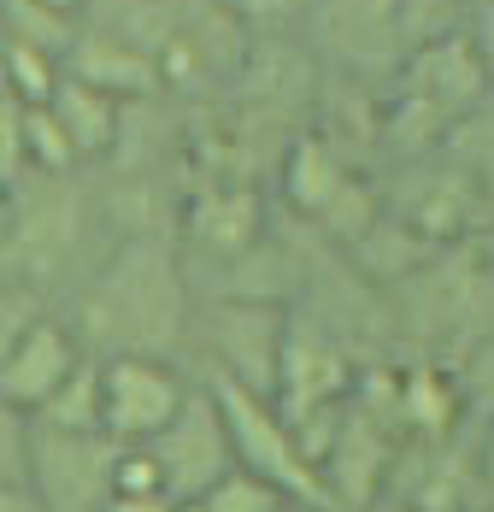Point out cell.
<instances>
[{
  "instance_id": "obj_1",
  "label": "cell",
  "mask_w": 494,
  "mask_h": 512,
  "mask_svg": "<svg viewBox=\"0 0 494 512\" xmlns=\"http://www.w3.org/2000/svg\"><path fill=\"white\" fill-rule=\"evenodd\" d=\"M65 312L83 330L89 354L183 359L195 348L200 289L165 230H130L106 248V259L65 301Z\"/></svg>"
},
{
  "instance_id": "obj_17",
  "label": "cell",
  "mask_w": 494,
  "mask_h": 512,
  "mask_svg": "<svg viewBox=\"0 0 494 512\" xmlns=\"http://www.w3.org/2000/svg\"><path fill=\"white\" fill-rule=\"evenodd\" d=\"M36 465V412L0 407V483H30Z\"/></svg>"
},
{
  "instance_id": "obj_4",
  "label": "cell",
  "mask_w": 494,
  "mask_h": 512,
  "mask_svg": "<svg viewBox=\"0 0 494 512\" xmlns=\"http://www.w3.org/2000/svg\"><path fill=\"white\" fill-rule=\"evenodd\" d=\"M218 407L230 418V436H236V460L259 477H271L300 512H336L330 501V483H324V465L306 448V436L295 430V418L277 407V395H259L247 383L230 377H206Z\"/></svg>"
},
{
  "instance_id": "obj_13",
  "label": "cell",
  "mask_w": 494,
  "mask_h": 512,
  "mask_svg": "<svg viewBox=\"0 0 494 512\" xmlns=\"http://www.w3.org/2000/svg\"><path fill=\"white\" fill-rule=\"evenodd\" d=\"M77 36H83V18L53 12L42 0H6V42H30V48H48L65 59Z\"/></svg>"
},
{
  "instance_id": "obj_5",
  "label": "cell",
  "mask_w": 494,
  "mask_h": 512,
  "mask_svg": "<svg viewBox=\"0 0 494 512\" xmlns=\"http://www.w3.org/2000/svg\"><path fill=\"white\" fill-rule=\"evenodd\" d=\"M300 36L342 77H371V83H395L400 59L412 53L406 0H312Z\"/></svg>"
},
{
  "instance_id": "obj_25",
  "label": "cell",
  "mask_w": 494,
  "mask_h": 512,
  "mask_svg": "<svg viewBox=\"0 0 494 512\" xmlns=\"http://www.w3.org/2000/svg\"><path fill=\"white\" fill-rule=\"evenodd\" d=\"M477 512H494V501H483V507H477Z\"/></svg>"
},
{
  "instance_id": "obj_2",
  "label": "cell",
  "mask_w": 494,
  "mask_h": 512,
  "mask_svg": "<svg viewBox=\"0 0 494 512\" xmlns=\"http://www.w3.org/2000/svg\"><path fill=\"white\" fill-rule=\"evenodd\" d=\"M6 277L12 283H36L42 295H53L59 307L89 283L95 259H83L89 248V195L83 177H24L18 189H6Z\"/></svg>"
},
{
  "instance_id": "obj_8",
  "label": "cell",
  "mask_w": 494,
  "mask_h": 512,
  "mask_svg": "<svg viewBox=\"0 0 494 512\" xmlns=\"http://www.w3.org/2000/svg\"><path fill=\"white\" fill-rule=\"evenodd\" d=\"M159 471H165V489L177 495V501H189L200 489H212L218 477H230L236 471V436H230V418L218 407V395H212V383L200 377L195 395H189V407L177 412L153 442H142Z\"/></svg>"
},
{
  "instance_id": "obj_9",
  "label": "cell",
  "mask_w": 494,
  "mask_h": 512,
  "mask_svg": "<svg viewBox=\"0 0 494 512\" xmlns=\"http://www.w3.org/2000/svg\"><path fill=\"white\" fill-rule=\"evenodd\" d=\"M89 359L83 330L71 324V312L53 307L48 318H36L24 336L0 342V407L18 412H48V401L71 383V371Z\"/></svg>"
},
{
  "instance_id": "obj_22",
  "label": "cell",
  "mask_w": 494,
  "mask_h": 512,
  "mask_svg": "<svg viewBox=\"0 0 494 512\" xmlns=\"http://www.w3.org/2000/svg\"><path fill=\"white\" fill-rule=\"evenodd\" d=\"M471 254L483 259V271L494 277V218L483 224V230H477V236H471Z\"/></svg>"
},
{
  "instance_id": "obj_16",
  "label": "cell",
  "mask_w": 494,
  "mask_h": 512,
  "mask_svg": "<svg viewBox=\"0 0 494 512\" xmlns=\"http://www.w3.org/2000/svg\"><path fill=\"white\" fill-rule=\"evenodd\" d=\"M65 83V59L48 48H30V42H6V95L30 106H48Z\"/></svg>"
},
{
  "instance_id": "obj_10",
  "label": "cell",
  "mask_w": 494,
  "mask_h": 512,
  "mask_svg": "<svg viewBox=\"0 0 494 512\" xmlns=\"http://www.w3.org/2000/svg\"><path fill=\"white\" fill-rule=\"evenodd\" d=\"M65 77L95 83V89H106V95H118L124 106L165 95V65H159L153 53H142L136 42H124V36L89 24V18H83V36H77L71 53H65Z\"/></svg>"
},
{
  "instance_id": "obj_7",
  "label": "cell",
  "mask_w": 494,
  "mask_h": 512,
  "mask_svg": "<svg viewBox=\"0 0 494 512\" xmlns=\"http://www.w3.org/2000/svg\"><path fill=\"white\" fill-rule=\"evenodd\" d=\"M100 383H106V436L153 442L189 407L200 377H189L183 359L165 354H100Z\"/></svg>"
},
{
  "instance_id": "obj_6",
  "label": "cell",
  "mask_w": 494,
  "mask_h": 512,
  "mask_svg": "<svg viewBox=\"0 0 494 512\" xmlns=\"http://www.w3.org/2000/svg\"><path fill=\"white\" fill-rule=\"evenodd\" d=\"M118 454H124V442L106 430H71V424L36 418L30 483L59 512H106L112 489H118Z\"/></svg>"
},
{
  "instance_id": "obj_19",
  "label": "cell",
  "mask_w": 494,
  "mask_h": 512,
  "mask_svg": "<svg viewBox=\"0 0 494 512\" xmlns=\"http://www.w3.org/2000/svg\"><path fill=\"white\" fill-rule=\"evenodd\" d=\"M106 512H177V495H165V489H118Z\"/></svg>"
},
{
  "instance_id": "obj_11",
  "label": "cell",
  "mask_w": 494,
  "mask_h": 512,
  "mask_svg": "<svg viewBox=\"0 0 494 512\" xmlns=\"http://www.w3.org/2000/svg\"><path fill=\"white\" fill-rule=\"evenodd\" d=\"M48 106H53V118L65 124V136H71V148H77L83 165L118 154V142H124V118H130V106L118 101V95H106V89H95V83L65 77L59 95H53Z\"/></svg>"
},
{
  "instance_id": "obj_3",
  "label": "cell",
  "mask_w": 494,
  "mask_h": 512,
  "mask_svg": "<svg viewBox=\"0 0 494 512\" xmlns=\"http://www.w3.org/2000/svg\"><path fill=\"white\" fill-rule=\"evenodd\" d=\"M295 307L289 301H259V295H200L195 348L206 377H230L259 395H277L283 354H289Z\"/></svg>"
},
{
  "instance_id": "obj_24",
  "label": "cell",
  "mask_w": 494,
  "mask_h": 512,
  "mask_svg": "<svg viewBox=\"0 0 494 512\" xmlns=\"http://www.w3.org/2000/svg\"><path fill=\"white\" fill-rule=\"evenodd\" d=\"M453 6H459V12H471V24H477L483 12H494V0H453Z\"/></svg>"
},
{
  "instance_id": "obj_20",
  "label": "cell",
  "mask_w": 494,
  "mask_h": 512,
  "mask_svg": "<svg viewBox=\"0 0 494 512\" xmlns=\"http://www.w3.org/2000/svg\"><path fill=\"white\" fill-rule=\"evenodd\" d=\"M0 512H59L36 483H0Z\"/></svg>"
},
{
  "instance_id": "obj_23",
  "label": "cell",
  "mask_w": 494,
  "mask_h": 512,
  "mask_svg": "<svg viewBox=\"0 0 494 512\" xmlns=\"http://www.w3.org/2000/svg\"><path fill=\"white\" fill-rule=\"evenodd\" d=\"M53 12H71V18H89V0H42Z\"/></svg>"
},
{
  "instance_id": "obj_18",
  "label": "cell",
  "mask_w": 494,
  "mask_h": 512,
  "mask_svg": "<svg viewBox=\"0 0 494 512\" xmlns=\"http://www.w3.org/2000/svg\"><path fill=\"white\" fill-rule=\"evenodd\" d=\"M224 12H236L253 36H283V30H300L306 24V6L312 0H218Z\"/></svg>"
},
{
  "instance_id": "obj_12",
  "label": "cell",
  "mask_w": 494,
  "mask_h": 512,
  "mask_svg": "<svg viewBox=\"0 0 494 512\" xmlns=\"http://www.w3.org/2000/svg\"><path fill=\"white\" fill-rule=\"evenodd\" d=\"M177 512H300L271 477H259V471H247L236 465L230 477H218L212 489H200L189 501H177Z\"/></svg>"
},
{
  "instance_id": "obj_15",
  "label": "cell",
  "mask_w": 494,
  "mask_h": 512,
  "mask_svg": "<svg viewBox=\"0 0 494 512\" xmlns=\"http://www.w3.org/2000/svg\"><path fill=\"white\" fill-rule=\"evenodd\" d=\"M447 154L477 177V189H483V201H489V212H494V95L447 130Z\"/></svg>"
},
{
  "instance_id": "obj_14",
  "label": "cell",
  "mask_w": 494,
  "mask_h": 512,
  "mask_svg": "<svg viewBox=\"0 0 494 512\" xmlns=\"http://www.w3.org/2000/svg\"><path fill=\"white\" fill-rule=\"evenodd\" d=\"M36 418L71 424V430H106V383H100V354L83 359V365L71 371V383H65V389L48 401V412H36Z\"/></svg>"
},
{
  "instance_id": "obj_21",
  "label": "cell",
  "mask_w": 494,
  "mask_h": 512,
  "mask_svg": "<svg viewBox=\"0 0 494 512\" xmlns=\"http://www.w3.org/2000/svg\"><path fill=\"white\" fill-rule=\"evenodd\" d=\"M477 471H483V501H494V407L477 424Z\"/></svg>"
}]
</instances>
